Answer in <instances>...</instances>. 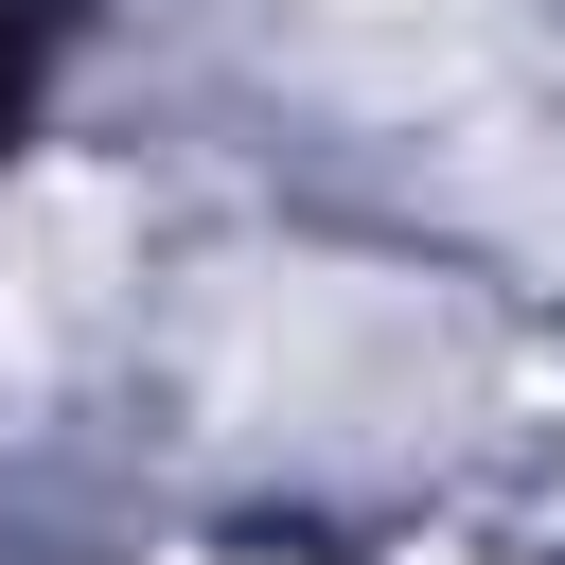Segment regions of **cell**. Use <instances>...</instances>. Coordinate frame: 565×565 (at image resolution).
I'll list each match as a JSON object with an SVG mask.
<instances>
[{
    "label": "cell",
    "mask_w": 565,
    "mask_h": 565,
    "mask_svg": "<svg viewBox=\"0 0 565 565\" xmlns=\"http://www.w3.org/2000/svg\"><path fill=\"white\" fill-rule=\"evenodd\" d=\"M106 282H124V212H106V177H18V194H0V424L88 353Z\"/></svg>",
    "instance_id": "6da1fadb"
},
{
    "label": "cell",
    "mask_w": 565,
    "mask_h": 565,
    "mask_svg": "<svg viewBox=\"0 0 565 565\" xmlns=\"http://www.w3.org/2000/svg\"><path fill=\"white\" fill-rule=\"evenodd\" d=\"M388 565H477V547H388Z\"/></svg>",
    "instance_id": "7a4b0ae2"
}]
</instances>
